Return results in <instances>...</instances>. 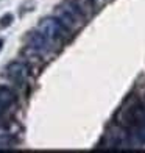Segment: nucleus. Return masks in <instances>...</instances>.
Returning <instances> with one entry per match:
<instances>
[{
	"mask_svg": "<svg viewBox=\"0 0 145 153\" xmlns=\"http://www.w3.org/2000/svg\"><path fill=\"white\" fill-rule=\"evenodd\" d=\"M3 44H5V41H3V39H0V52H2V47H3Z\"/></svg>",
	"mask_w": 145,
	"mask_h": 153,
	"instance_id": "6e6552de",
	"label": "nucleus"
},
{
	"mask_svg": "<svg viewBox=\"0 0 145 153\" xmlns=\"http://www.w3.org/2000/svg\"><path fill=\"white\" fill-rule=\"evenodd\" d=\"M53 16H56L72 31L81 24H84L87 11L81 0H63L53 8Z\"/></svg>",
	"mask_w": 145,
	"mask_h": 153,
	"instance_id": "f257e3e1",
	"label": "nucleus"
},
{
	"mask_svg": "<svg viewBox=\"0 0 145 153\" xmlns=\"http://www.w3.org/2000/svg\"><path fill=\"white\" fill-rule=\"evenodd\" d=\"M25 44H27L25 47H28L30 50L36 52L42 58L47 56L48 53H52L55 45H56L55 42H52L47 36H44L39 30H33V31L27 33L25 34Z\"/></svg>",
	"mask_w": 145,
	"mask_h": 153,
	"instance_id": "20e7f679",
	"label": "nucleus"
},
{
	"mask_svg": "<svg viewBox=\"0 0 145 153\" xmlns=\"http://www.w3.org/2000/svg\"><path fill=\"white\" fill-rule=\"evenodd\" d=\"M16 105H17V94L10 86L0 85V128L5 127L3 122L10 119V113Z\"/></svg>",
	"mask_w": 145,
	"mask_h": 153,
	"instance_id": "39448f33",
	"label": "nucleus"
},
{
	"mask_svg": "<svg viewBox=\"0 0 145 153\" xmlns=\"http://www.w3.org/2000/svg\"><path fill=\"white\" fill-rule=\"evenodd\" d=\"M36 30H39L44 36H47L55 44H61L64 41H67L69 34H70V30L56 16H45L42 19H39Z\"/></svg>",
	"mask_w": 145,
	"mask_h": 153,
	"instance_id": "f03ea898",
	"label": "nucleus"
},
{
	"mask_svg": "<svg viewBox=\"0 0 145 153\" xmlns=\"http://www.w3.org/2000/svg\"><path fill=\"white\" fill-rule=\"evenodd\" d=\"M13 20H14V16H13L11 13H6L5 16L0 17V28H6V27H10L13 24Z\"/></svg>",
	"mask_w": 145,
	"mask_h": 153,
	"instance_id": "0eeeda50",
	"label": "nucleus"
},
{
	"mask_svg": "<svg viewBox=\"0 0 145 153\" xmlns=\"http://www.w3.org/2000/svg\"><path fill=\"white\" fill-rule=\"evenodd\" d=\"M31 67L24 59H13L3 67L2 75L16 86H24L30 78Z\"/></svg>",
	"mask_w": 145,
	"mask_h": 153,
	"instance_id": "7ed1b4c3",
	"label": "nucleus"
},
{
	"mask_svg": "<svg viewBox=\"0 0 145 153\" xmlns=\"http://www.w3.org/2000/svg\"><path fill=\"white\" fill-rule=\"evenodd\" d=\"M17 145V137L8 131H0V150H13Z\"/></svg>",
	"mask_w": 145,
	"mask_h": 153,
	"instance_id": "423d86ee",
	"label": "nucleus"
}]
</instances>
